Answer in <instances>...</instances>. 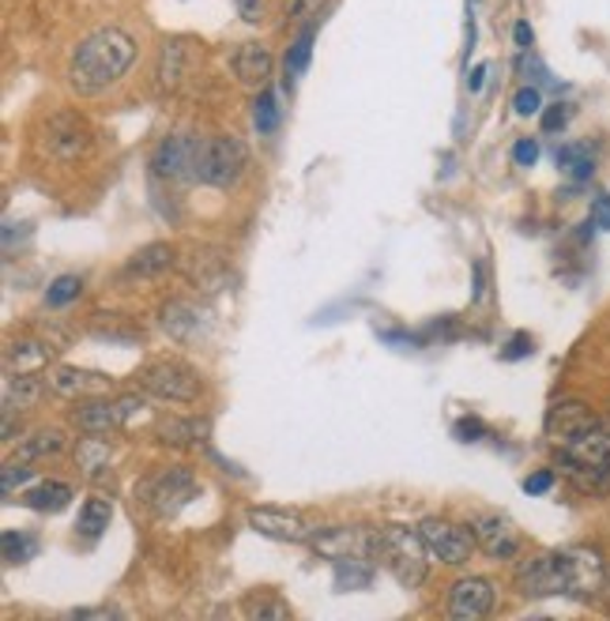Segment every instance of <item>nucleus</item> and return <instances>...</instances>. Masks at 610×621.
Segmentation results:
<instances>
[{"mask_svg":"<svg viewBox=\"0 0 610 621\" xmlns=\"http://www.w3.org/2000/svg\"><path fill=\"white\" fill-rule=\"evenodd\" d=\"M603 584H607V562L599 550L588 546L546 550V554H532L517 565V588L528 599L569 596L588 602L603 596Z\"/></svg>","mask_w":610,"mask_h":621,"instance_id":"1","label":"nucleus"},{"mask_svg":"<svg viewBox=\"0 0 610 621\" xmlns=\"http://www.w3.org/2000/svg\"><path fill=\"white\" fill-rule=\"evenodd\" d=\"M132 60H136V38L121 26H102L76 46L73 60H68V84L76 95L91 99V95L110 91L132 68Z\"/></svg>","mask_w":610,"mask_h":621,"instance_id":"2","label":"nucleus"},{"mask_svg":"<svg viewBox=\"0 0 610 621\" xmlns=\"http://www.w3.org/2000/svg\"><path fill=\"white\" fill-rule=\"evenodd\" d=\"M377 543H381V550H377V562L396 576V584L407 591L422 588V580H426V557H430L422 531L388 523V528L377 531Z\"/></svg>","mask_w":610,"mask_h":621,"instance_id":"3","label":"nucleus"},{"mask_svg":"<svg viewBox=\"0 0 610 621\" xmlns=\"http://www.w3.org/2000/svg\"><path fill=\"white\" fill-rule=\"evenodd\" d=\"M245 144L237 136H208L197 147V170L192 181L208 185V189H234L245 174Z\"/></svg>","mask_w":610,"mask_h":621,"instance_id":"4","label":"nucleus"},{"mask_svg":"<svg viewBox=\"0 0 610 621\" xmlns=\"http://www.w3.org/2000/svg\"><path fill=\"white\" fill-rule=\"evenodd\" d=\"M136 385L144 396L158 399V403H174V407H189L200 399V373L189 369L185 362H147L136 373Z\"/></svg>","mask_w":610,"mask_h":621,"instance_id":"5","label":"nucleus"},{"mask_svg":"<svg viewBox=\"0 0 610 621\" xmlns=\"http://www.w3.org/2000/svg\"><path fill=\"white\" fill-rule=\"evenodd\" d=\"M197 494H200V483H197V475H192L189 467H163V472L152 475L144 486H140V497L147 501V509H152L155 517H163V520L178 517V512Z\"/></svg>","mask_w":610,"mask_h":621,"instance_id":"6","label":"nucleus"},{"mask_svg":"<svg viewBox=\"0 0 610 621\" xmlns=\"http://www.w3.org/2000/svg\"><path fill=\"white\" fill-rule=\"evenodd\" d=\"M422 539H426V550L437 562L445 565H467L475 554V528H464V523L441 520V517H426L419 523Z\"/></svg>","mask_w":610,"mask_h":621,"instance_id":"7","label":"nucleus"},{"mask_svg":"<svg viewBox=\"0 0 610 621\" xmlns=\"http://www.w3.org/2000/svg\"><path fill=\"white\" fill-rule=\"evenodd\" d=\"M309 546L329 562H335V557H369V562H377V550H381L377 531L369 528H317Z\"/></svg>","mask_w":610,"mask_h":621,"instance_id":"8","label":"nucleus"},{"mask_svg":"<svg viewBox=\"0 0 610 621\" xmlns=\"http://www.w3.org/2000/svg\"><path fill=\"white\" fill-rule=\"evenodd\" d=\"M42 136H46L42 147H46L53 158H60V163H73V158H79L87 147H91V129H87V121L73 110L53 113Z\"/></svg>","mask_w":610,"mask_h":621,"instance_id":"9","label":"nucleus"},{"mask_svg":"<svg viewBox=\"0 0 610 621\" xmlns=\"http://www.w3.org/2000/svg\"><path fill=\"white\" fill-rule=\"evenodd\" d=\"M245 520H249V528L256 531V535L276 539V543L302 546V543H313V535H317L313 523H306L298 512H290V509H260V504H256V509L245 512Z\"/></svg>","mask_w":610,"mask_h":621,"instance_id":"10","label":"nucleus"},{"mask_svg":"<svg viewBox=\"0 0 610 621\" xmlns=\"http://www.w3.org/2000/svg\"><path fill=\"white\" fill-rule=\"evenodd\" d=\"M493 602H498L493 580H486V576H464V580H456L453 591H448L445 610L453 621H479L490 614Z\"/></svg>","mask_w":610,"mask_h":621,"instance_id":"11","label":"nucleus"},{"mask_svg":"<svg viewBox=\"0 0 610 621\" xmlns=\"http://www.w3.org/2000/svg\"><path fill=\"white\" fill-rule=\"evenodd\" d=\"M596 425H599L596 411H591L588 403H580V399H562V403H554L551 411H546V437H551L558 448L577 437H585V433L596 430Z\"/></svg>","mask_w":610,"mask_h":621,"instance_id":"12","label":"nucleus"},{"mask_svg":"<svg viewBox=\"0 0 610 621\" xmlns=\"http://www.w3.org/2000/svg\"><path fill=\"white\" fill-rule=\"evenodd\" d=\"M197 147H200V140H192V136L158 140V147L152 155L155 177H163V181H189L192 170H197Z\"/></svg>","mask_w":610,"mask_h":621,"instance_id":"13","label":"nucleus"},{"mask_svg":"<svg viewBox=\"0 0 610 621\" xmlns=\"http://www.w3.org/2000/svg\"><path fill=\"white\" fill-rule=\"evenodd\" d=\"M46 385L49 392L60 399H91L110 388V377L95 369H79V366H53L46 369Z\"/></svg>","mask_w":610,"mask_h":621,"instance_id":"14","label":"nucleus"},{"mask_svg":"<svg viewBox=\"0 0 610 621\" xmlns=\"http://www.w3.org/2000/svg\"><path fill=\"white\" fill-rule=\"evenodd\" d=\"M475 528V543H479V550L486 557H493V562H509V557H517L520 550V535L517 528H512V520L506 517H479L472 523Z\"/></svg>","mask_w":610,"mask_h":621,"instance_id":"15","label":"nucleus"},{"mask_svg":"<svg viewBox=\"0 0 610 621\" xmlns=\"http://www.w3.org/2000/svg\"><path fill=\"white\" fill-rule=\"evenodd\" d=\"M158 324H163V332L178 343H197L200 335L208 332L203 313L197 306H189V301H166L163 313H158Z\"/></svg>","mask_w":610,"mask_h":621,"instance_id":"16","label":"nucleus"},{"mask_svg":"<svg viewBox=\"0 0 610 621\" xmlns=\"http://www.w3.org/2000/svg\"><path fill=\"white\" fill-rule=\"evenodd\" d=\"M208 437V422L203 419H178V414H163L155 422V441L166 448H192L203 445Z\"/></svg>","mask_w":610,"mask_h":621,"instance_id":"17","label":"nucleus"},{"mask_svg":"<svg viewBox=\"0 0 610 621\" xmlns=\"http://www.w3.org/2000/svg\"><path fill=\"white\" fill-rule=\"evenodd\" d=\"M46 388V377H38V373H4V414H20L34 407Z\"/></svg>","mask_w":610,"mask_h":621,"instance_id":"18","label":"nucleus"},{"mask_svg":"<svg viewBox=\"0 0 610 621\" xmlns=\"http://www.w3.org/2000/svg\"><path fill=\"white\" fill-rule=\"evenodd\" d=\"M76 425L84 433H110L118 430V425H125L121 419V403L118 399H79L76 407Z\"/></svg>","mask_w":610,"mask_h":621,"instance_id":"19","label":"nucleus"},{"mask_svg":"<svg viewBox=\"0 0 610 621\" xmlns=\"http://www.w3.org/2000/svg\"><path fill=\"white\" fill-rule=\"evenodd\" d=\"M174 260H178L174 245L152 242V245L136 248V253L129 256L125 275H132V279H155V275H166V271H170V268H174Z\"/></svg>","mask_w":610,"mask_h":621,"instance_id":"20","label":"nucleus"},{"mask_svg":"<svg viewBox=\"0 0 610 621\" xmlns=\"http://www.w3.org/2000/svg\"><path fill=\"white\" fill-rule=\"evenodd\" d=\"M234 76L242 87H264V79L271 76V53L260 42H245L234 53Z\"/></svg>","mask_w":610,"mask_h":621,"instance_id":"21","label":"nucleus"},{"mask_svg":"<svg viewBox=\"0 0 610 621\" xmlns=\"http://www.w3.org/2000/svg\"><path fill=\"white\" fill-rule=\"evenodd\" d=\"M558 459H562L565 478H569V486L577 494H588V497L610 494V467L607 464H580V459H569V456H558Z\"/></svg>","mask_w":610,"mask_h":621,"instance_id":"22","label":"nucleus"},{"mask_svg":"<svg viewBox=\"0 0 610 621\" xmlns=\"http://www.w3.org/2000/svg\"><path fill=\"white\" fill-rule=\"evenodd\" d=\"M102 437L106 433H87V437L76 445V464L87 478H102L113 464V448H110V441H102Z\"/></svg>","mask_w":610,"mask_h":621,"instance_id":"23","label":"nucleus"},{"mask_svg":"<svg viewBox=\"0 0 610 621\" xmlns=\"http://www.w3.org/2000/svg\"><path fill=\"white\" fill-rule=\"evenodd\" d=\"M374 565L369 557H335L332 562V580L335 591H366L374 584Z\"/></svg>","mask_w":610,"mask_h":621,"instance_id":"24","label":"nucleus"},{"mask_svg":"<svg viewBox=\"0 0 610 621\" xmlns=\"http://www.w3.org/2000/svg\"><path fill=\"white\" fill-rule=\"evenodd\" d=\"M68 501H73V486L57 483V478H46V483L31 486V490L23 494V504L34 512H60L68 509Z\"/></svg>","mask_w":610,"mask_h":621,"instance_id":"25","label":"nucleus"},{"mask_svg":"<svg viewBox=\"0 0 610 621\" xmlns=\"http://www.w3.org/2000/svg\"><path fill=\"white\" fill-rule=\"evenodd\" d=\"M558 170L577 185L591 181V174H596V147L591 144H565L558 151Z\"/></svg>","mask_w":610,"mask_h":621,"instance_id":"26","label":"nucleus"},{"mask_svg":"<svg viewBox=\"0 0 610 621\" xmlns=\"http://www.w3.org/2000/svg\"><path fill=\"white\" fill-rule=\"evenodd\" d=\"M4 369L8 373H38V369H49V351L34 340H23V343H12L4 351Z\"/></svg>","mask_w":610,"mask_h":621,"instance_id":"27","label":"nucleus"},{"mask_svg":"<svg viewBox=\"0 0 610 621\" xmlns=\"http://www.w3.org/2000/svg\"><path fill=\"white\" fill-rule=\"evenodd\" d=\"M113 520V504L106 501V497H87L84 504H79V517H76V531L87 539H99L106 528H110Z\"/></svg>","mask_w":610,"mask_h":621,"instance_id":"28","label":"nucleus"},{"mask_svg":"<svg viewBox=\"0 0 610 621\" xmlns=\"http://www.w3.org/2000/svg\"><path fill=\"white\" fill-rule=\"evenodd\" d=\"M242 614L249 621H290V607L276 591H253L242 599Z\"/></svg>","mask_w":610,"mask_h":621,"instance_id":"29","label":"nucleus"},{"mask_svg":"<svg viewBox=\"0 0 610 621\" xmlns=\"http://www.w3.org/2000/svg\"><path fill=\"white\" fill-rule=\"evenodd\" d=\"M65 452V433L60 430H38L20 445V459L34 464V459H49V456H60Z\"/></svg>","mask_w":610,"mask_h":621,"instance_id":"30","label":"nucleus"},{"mask_svg":"<svg viewBox=\"0 0 610 621\" xmlns=\"http://www.w3.org/2000/svg\"><path fill=\"white\" fill-rule=\"evenodd\" d=\"M0 546H4L8 565H23L38 554V539H34L31 531H20V528H8L4 535H0Z\"/></svg>","mask_w":610,"mask_h":621,"instance_id":"31","label":"nucleus"},{"mask_svg":"<svg viewBox=\"0 0 610 621\" xmlns=\"http://www.w3.org/2000/svg\"><path fill=\"white\" fill-rule=\"evenodd\" d=\"M309 57H313V26H306V31L290 42V49H287V84H295V79L306 76Z\"/></svg>","mask_w":610,"mask_h":621,"instance_id":"32","label":"nucleus"},{"mask_svg":"<svg viewBox=\"0 0 610 621\" xmlns=\"http://www.w3.org/2000/svg\"><path fill=\"white\" fill-rule=\"evenodd\" d=\"M253 129L260 132V136H271V132L279 129V102L268 87H260V95H256L253 102Z\"/></svg>","mask_w":610,"mask_h":621,"instance_id":"33","label":"nucleus"},{"mask_svg":"<svg viewBox=\"0 0 610 621\" xmlns=\"http://www.w3.org/2000/svg\"><path fill=\"white\" fill-rule=\"evenodd\" d=\"M181 60H185V46H181V42H166L163 57H158V84H163V87H178Z\"/></svg>","mask_w":610,"mask_h":621,"instance_id":"34","label":"nucleus"},{"mask_svg":"<svg viewBox=\"0 0 610 621\" xmlns=\"http://www.w3.org/2000/svg\"><path fill=\"white\" fill-rule=\"evenodd\" d=\"M79 290H84L79 275H60V279H53V282H49V290H46V306H49V309L68 306V301H76V298H79Z\"/></svg>","mask_w":610,"mask_h":621,"instance_id":"35","label":"nucleus"},{"mask_svg":"<svg viewBox=\"0 0 610 621\" xmlns=\"http://www.w3.org/2000/svg\"><path fill=\"white\" fill-rule=\"evenodd\" d=\"M31 478H34V472H31V464H26V459H20V464H8L4 475H0V490H4V497H12L20 486L31 483Z\"/></svg>","mask_w":610,"mask_h":621,"instance_id":"36","label":"nucleus"},{"mask_svg":"<svg viewBox=\"0 0 610 621\" xmlns=\"http://www.w3.org/2000/svg\"><path fill=\"white\" fill-rule=\"evenodd\" d=\"M512 110H517L520 118H532V113H543V95H539V87H520L517 99H512Z\"/></svg>","mask_w":610,"mask_h":621,"instance_id":"37","label":"nucleus"},{"mask_svg":"<svg viewBox=\"0 0 610 621\" xmlns=\"http://www.w3.org/2000/svg\"><path fill=\"white\" fill-rule=\"evenodd\" d=\"M539 118H543V132H562L565 124H569V106H565V102H554V106H546V110L539 113Z\"/></svg>","mask_w":610,"mask_h":621,"instance_id":"38","label":"nucleus"},{"mask_svg":"<svg viewBox=\"0 0 610 621\" xmlns=\"http://www.w3.org/2000/svg\"><path fill=\"white\" fill-rule=\"evenodd\" d=\"M512 163L517 166H535L539 163V140H532V136H524V140H517V144H512Z\"/></svg>","mask_w":610,"mask_h":621,"instance_id":"39","label":"nucleus"},{"mask_svg":"<svg viewBox=\"0 0 610 621\" xmlns=\"http://www.w3.org/2000/svg\"><path fill=\"white\" fill-rule=\"evenodd\" d=\"M591 226L610 230V192H599V197L591 200Z\"/></svg>","mask_w":610,"mask_h":621,"instance_id":"40","label":"nucleus"},{"mask_svg":"<svg viewBox=\"0 0 610 621\" xmlns=\"http://www.w3.org/2000/svg\"><path fill=\"white\" fill-rule=\"evenodd\" d=\"M554 486V472H535V475H528L524 478V494H546Z\"/></svg>","mask_w":610,"mask_h":621,"instance_id":"41","label":"nucleus"},{"mask_svg":"<svg viewBox=\"0 0 610 621\" xmlns=\"http://www.w3.org/2000/svg\"><path fill=\"white\" fill-rule=\"evenodd\" d=\"M453 433L459 441H475V437H486V425L479 419H459Z\"/></svg>","mask_w":610,"mask_h":621,"instance_id":"42","label":"nucleus"},{"mask_svg":"<svg viewBox=\"0 0 610 621\" xmlns=\"http://www.w3.org/2000/svg\"><path fill=\"white\" fill-rule=\"evenodd\" d=\"M528 354H532V340H528L524 332L512 335V343L506 347V358H509V362H520V358H528Z\"/></svg>","mask_w":610,"mask_h":621,"instance_id":"43","label":"nucleus"},{"mask_svg":"<svg viewBox=\"0 0 610 621\" xmlns=\"http://www.w3.org/2000/svg\"><path fill=\"white\" fill-rule=\"evenodd\" d=\"M234 4H237V15H242L245 23H260L264 0H234Z\"/></svg>","mask_w":610,"mask_h":621,"instance_id":"44","label":"nucleus"},{"mask_svg":"<svg viewBox=\"0 0 610 621\" xmlns=\"http://www.w3.org/2000/svg\"><path fill=\"white\" fill-rule=\"evenodd\" d=\"M483 79H486V65H475L472 76H467V91H483Z\"/></svg>","mask_w":610,"mask_h":621,"instance_id":"45","label":"nucleus"},{"mask_svg":"<svg viewBox=\"0 0 610 621\" xmlns=\"http://www.w3.org/2000/svg\"><path fill=\"white\" fill-rule=\"evenodd\" d=\"M512 38H517V46H532V26L528 23H517V31H512Z\"/></svg>","mask_w":610,"mask_h":621,"instance_id":"46","label":"nucleus"},{"mask_svg":"<svg viewBox=\"0 0 610 621\" xmlns=\"http://www.w3.org/2000/svg\"><path fill=\"white\" fill-rule=\"evenodd\" d=\"M68 618H118V610H73Z\"/></svg>","mask_w":610,"mask_h":621,"instance_id":"47","label":"nucleus"},{"mask_svg":"<svg viewBox=\"0 0 610 621\" xmlns=\"http://www.w3.org/2000/svg\"><path fill=\"white\" fill-rule=\"evenodd\" d=\"M472 275H475V282H472V298H475V301H483V264H475Z\"/></svg>","mask_w":610,"mask_h":621,"instance_id":"48","label":"nucleus"},{"mask_svg":"<svg viewBox=\"0 0 610 621\" xmlns=\"http://www.w3.org/2000/svg\"><path fill=\"white\" fill-rule=\"evenodd\" d=\"M603 599L610 602V569H607V584H603Z\"/></svg>","mask_w":610,"mask_h":621,"instance_id":"49","label":"nucleus"},{"mask_svg":"<svg viewBox=\"0 0 610 621\" xmlns=\"http://www.w3.org/2000/svg\"><path fill=\"white\" fill-rule=\"evenodd\" d=\"M603 430H607V441H610V422H607V425H603Z\"/></svg>","mask_w":610,"mask_h":621,"instance_id":"50","label":"nucleus"}]
</instances>
